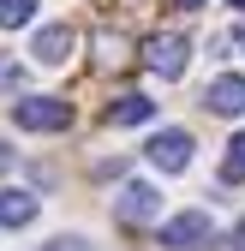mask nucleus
I'll list each match as a JSON object with an SVG mask.
<instances>
[{"mask_svg":"<svg viewBox=\"0 0 245 251\" xmlns=\"http://www.w3.org/2000/svg\"><path fill=\"white\" fill-rule=\"evenodd\" d=\"M12 126H18V132H66V126H72V102H60V96H24V102H12Z\"/></svg>","mask_w":245,"mask_h":251,"instance_id":"1","label":"nucleus"},{"mask_svg":"<svg viewBox=\"0 0 245 251\" xmlns=\"http://www.w3.org/2000/svg\"><path fill=\"white\" fill-rule=\"evenodd\" d=\"M144 66L156 72V78H186V66H192V42L179 36V30H156V36L144 42Z\"/></svg>","mask_w":245,"mask_h":251,"instance_id":"2","label":"nucleus"},{"mask_svg":"<svg viewBox=\"0 0 245 251\" xmlns=\"http://www.w3.org/2000/svg\"><path fill=\"white\" fill-rule=\"evenodd\" d=\"M114 215H120L126 227L156 222V215H162V192H156L149 179H126V185H120V198H114Z\"/></svg>","mask_w":245,"mask_h":251,"instance_id":"3","label":"nucleus"},{"mask_svg":"<svg viewBox=\"0 0 245 251\" xmlns=\"http://www.w3.org/2000/svg\"><path fill=\"white\" fill-rule=\"evenodd\" d=\"M144 155H149V168H162V174H186L192 168V132L168 126V132H156L144 144Z\"/></svg>","mask_w":245,"mask_h":251,"instance_id":"4","label":"nucleus"},{"mask_svg":"<svg viewBox=\"0 0 245 251\" xmlns=\"http://www.w3.org/2000/svg\"><path fill=\"white\" fill-rule=\"evenodd\" d=\"M209 239V215L203 209H179L173 222H162V245L168 251H197Z\"/></svg>","mask_w":245,"mask_h":251,"instance_id":"5","label":"nucleus"},{"mask_svg":"<svg viewBox=\"0 0 245 251\" xmlns=\"http://www.w3.org/2000/svg\"><path fill=\"white\" fill-rule=\"evenodd\" d=\"M72 48H78L72 24H42V30H36V42H30V54H36L42 66H66V60H72Z\"/></svg>","mask_w":245,"mask_h":251,"instance_id":"6","label":"nucleus"},{"mask_svg":"<svg viewBox=\"0 0 245 251\" xmlns=\"http://www.w3.org/2000/svg\"><path fill=\"white\" fill-rule=\"evenodd\" d=\"M203 108H209V114H227V120L245 114V72H221L216 84L203 90Z\"/></svg>","mask_w":245,"mask_h":251,"instance_id":"7","label":"nucleus"},{"mask_svg":"<svg viewBox=\"0 0 245 251\" xmlns=\"http://www.w3.org/2000/svg\"><path fill=\"white\" fill-rule=\"evenodd\" d=\"M36 192H18V185H6V192H0V227H30L36 222Z\"/></svg>","mask_w":245,"mask_h":251,"instance_id":"8","label":"nucleus"},{"mask_svg":"<svg viewBox=\"0 0 245 251\" xmlns=\"http://www.w3.org/2000/svg\"><path fill=\"white\" fill-rule=\"evenodd\" d=\"M108 120H114V126H149V120H156V102L132 90V96H120V102L108 108Z\"/></svg>","mask_w":245,"mask_h":251,"instance_id":"9","label":"nucleus"},{"mask_svg":"<svg viewBox=\"0 0 245 251\" xmlns=\"http://www.w3.org/2000/svg\"><path fill=\"white\" fill-rule=\"evenodd\" d=\"M221 179H227V185L245 179V132H233V144H227V155H221Z\"/></svg>","mask_w":245,"mask_h":251,"instance_id":"10","label":"nucleus"},{"mask_svg":"<svg viewBox=\"0 0 245 251\" xmlns=\"http://www.w3.org/2000/svg\"><path fill=\"white\" fill-rule=\"evenodd\" d=\"M30 18H36V0H0V24H6V30H18Z\"/></svg>","mask_w":245,"mask_h":251,"instance_id":"11","label":"nucleus"},{"mask_svg":"<svg viewBox=\"0 0 245 251\" xmlns=\"http://www.w3.org/2000/svg\"><path fill=\"white\" fill-rule=\"evenodd\" d=\"M0 90H6V96H18V90H24V60L0 54Z\"/></svg>","mask_w":245,"mask_h":251,"instance_id":"12","label":"nucleus"},{"mask_svg":"<svg viewBox=\"0 0 245 251\" xmlns=\"http://www.w3.org/2000/svg\"><path fill=\"white\" fill-rule=\"evenodd\" d=\"M42 251H90V239H78V233H60V239H48Z\"/></svg>","mask_w":245,"mask_h":251,"instance_id":"13","label":"nucleus"},{"mask_svg":"<svg viewBox=\"0 0 245 251\" xmlns=\"http://www.w3.org/2000/svg\"><path fill=\"white\" fill-rule=\"evenodd\" d=\"M227 48H245V18H239V24L227 30Z\"/></svg>","mask_w":245,"mask_h":251,"instance_id":"14","label":"nucleus"},{"mask_svg":"<svg viewBox=\"0 0 245 251\" xmlns=\"http://www.w3.org/2000/svg\"><path fill=\"white\" fill-rule=\"evenodd\" d=\"M233 251H245V222H239V227H233Z\"/></svg>","mask_w":245,"mask_h":251,"instance_id":"15","label":"nucleus"},{"mask_svg":"<svg viewBox=\"0 0 245 251\" xmlns=\"http://www.w3.org/2000/svg\"><path fill=\"white\" fill-rule=\"evenodd\" d=\"M6 168H12V150H6V144H0V174H6Z\"/></svg>","mask_w":245,"mask_h":251,"instance_id":"16","label":"nucleus"},{"mask_svg":"<svg viewBox=\"0 0 245 251\" xmlns=\"http://www.w3.org/2000/svg\"><path fill=\"white\" fill-rule=\"evenodd\" d=\"M173 6H179V12H197V6H203V0H173Z\"/></svg>","mask_w":245,"mask_h":251,"instance_id":"17","label":"nucleus"},{"mask_svg":"<svg viewBox=\"0 0 245 251\" xmlns=\"http://www.w3.org/2000/svg\"><path fill=\"white\" fill-rule=\"evenodd\" d=\"M227 6H245V0H227Z\"/></svg>","mask_w":245,"mask_h":251,"instance_id":"18","label":"nucleus"}]
</instances>
